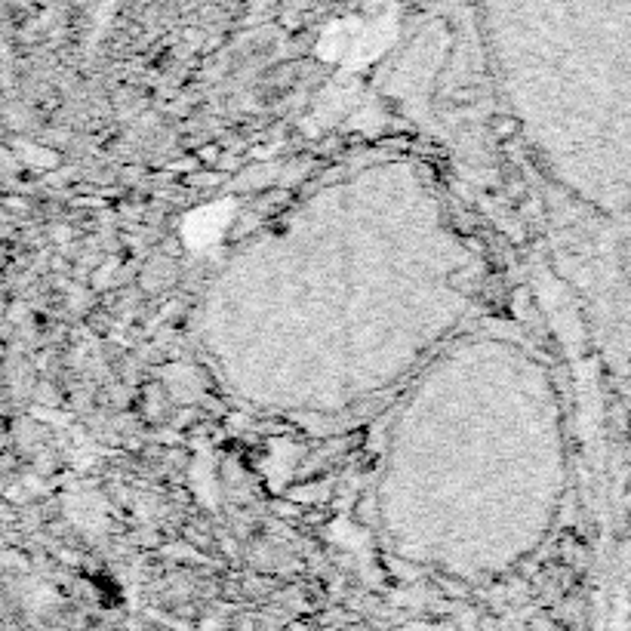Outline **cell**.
Returning a JSON list of instances; mask_svg holds the SVG:
<instances>
[]
</instances>
